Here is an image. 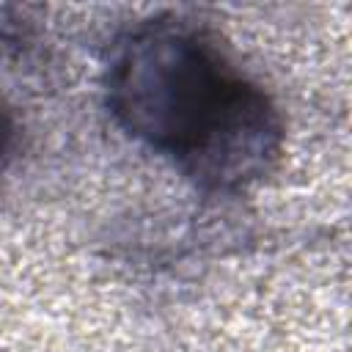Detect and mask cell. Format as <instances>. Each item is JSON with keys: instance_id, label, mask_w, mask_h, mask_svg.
I'll list each match as a JSON object with an SVG mask.
<instances>
[{"instance_id": "obj_2", "label": "cell", "mask_w": 352, "mask_h": 352, "mask_svg": "<svg viewBox=\"0 0 352 352\" xmlns=\"http://www.w3.org/2000/svg\"><path fill=\"white\" fill-rule=\"evenodd\" d=\"M11 151H14V121H11L8 110L0 104V168L6 165Z\"/></svg>"}, {"instance_id": "obj_1", "label": "cell", "mask_w": 352, "mask_h": 352, "mask_svg": "<svg viewBox=\"0 0 352 352\" xmlns=\"http://www.w3.org/2000/svg\"><path fill=\"white\" fill-rule=\"evenodd\" d=\"M107 96L129 135L206 187H242L280 151L283 126L264 91L182 22L132 33L110 66Z\"/></svg>"}]
</instances>
